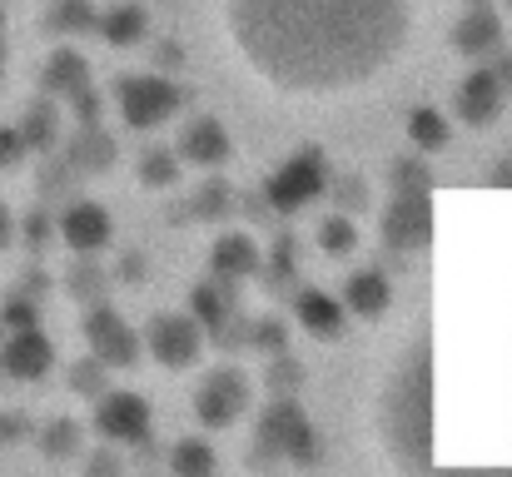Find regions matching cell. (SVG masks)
Segmentation results:
<instances>
[{
  "mask_svg": "<svg viewBox=\"0 0 512 477\" xmlns=\"http://www.w3.org/2000/svg\"><path fill=\"white\" fill-rule=\"evenodd\" d=\"M239 55L289 95L373 80L408 35V0H229Z\"/></svg>",
  "mask_w": 512,
  "mask_h": 477,
  "instance_id": "6da1fadb",
  "label": "cell"
},
{
  "mask_svg": "<svg viewBox=\"0 0 512 477\" xmlns=\"http://www.w3.org/2000/svg\"><path fill=\"white\" fill-rule=\"evenodd\" d=\"M378 443L398 468H428L433 463V358L428 338L408 343L393 363L383 398H378Z\"/></svg>",
  "mask_w": 512,
  "mask_h": 477,
  "instance_id": "7a4b0ae2",
  "label": "cell"
},
{
  "mask_svg": "<svg viewBox=\"0 0 512 477\" xmlns=\"http://www.w3.org/2000/svg\"><path fill=\"white\" fill-rule=\"evenodd\" d=\"M249 463H319V438L314 423L294 398H274L259 413V433L249 448Z\"/></svg>",
  "mask_w": 512,
  "mask_h": 477,
  "instance_id": "3957f363",
  "label": "cell"
},
{
  "mask_svg": "<svg viewBox=\"0 0 512 477\" xmlns=\"http://www.w3.org/2000/svg\"><path fill=\"white\" fill-rule=\"evenodd\" d=\"M324 189H329L324 150L304 145L299 155H289L274 174H269V184H264V204H269L274 214H299V209H309Z\"/></svg>",
  "mask_w": 512,
  "mask_h": 477,
  "instance_id": "277c9868",
  "label": "cell"
},
{
  "mask_svg": "<svg viewBox=\"0 0 512 477\" xmlns=\"http://www.w3.org/2000/svg\"><path fill=\"white\" fill-rule=\"evenodd\" d=\"M115 95H120L125 125H135V130H155V125H165L170 115L184 110V90L165 75H125L115 85Z\"/></svg>",
  "mask_w": 512,
  "mask_h": 477,
  "instance_id": "5b68a950",
  "label": "cell"
},
{
  "mask_svg": "<svg viewBox=\"0 0 512 477\" xmlns=\"http://www.w3.org/2000/svg\"><path fill=\"white\" fill-rule=\"evenodd\" d=\"M95 433L105 443H120V448H145L150 443V403L140 393L105 388L95 398Z\"/></svg>",
  "mask_w": 512,
  "mask_h": 477,
  "instance_id": "8992f818",
  "label": "cell"
},
{
  "mask_svg": "<svg viewBox=\"0 0 512 477\" xmlns=\"http://www.w3.org/2000/svg\"><path fill=\"white\" fill-rule=\"evenodd\" d=\"M85 338H90V353H95L105 368H135V363H140V333L115 314L105 299L90 304V314H85Z\"/></svg>",
  "mask_w": 512,
  "mask_h": 477,
  "instance_id": "52a82bcc",
  "label": "cell"
},
{
  "mask_svg": "<svg viewBox=\"0 0 512 477\" xmlns=\"http://www.w3.org/2000/svg\"><path fill=\"white\" fill-rule=\"evenodd\" d=\"M433 234V204L428 189H398V199L383 209V244L393 254H413L423 249Z\"/></svg>",
  "mask_w": 512,
  "mask_h": 477,
  "instance_id": "ba28073f",
  "label": "cell"
},
{
  "mask_svg": "<svg viewBox=\"0 0 512 477\" xmlns=\"http://www.w3.org/2000/svg\"><path fill=\"white\" fill-rule=\"evenodd\" d=\"M145 348L165 368H194L199 353H204V328L189 314H155L145 328Z\"/></svg>",
  "mask_w": 512,
  "mask_h": 477,
  "instance_id": "9c48e42d",
  "label": "cell"
},
{
  "mask_svg": "<svg viewBox=\"0 0 512 477\" xmlns=\"http://www.w3.org/2000/svg\"><path fill=\"white\" fill-rule=\"evenodd\" d=\"M244 408H249V378L239 368H214L194 393V413L204 428H229V423H239Z\"/></svg>",
  "mask_w": 512,
  "mask_h": 477,
  "instance_id": "30bf717a",
  "label": "cell"
},
{
  "mask_svg": "<svg viewBox=\"0 0 512 477\" xmlns=\"http://www.w3.org/2000/svg\"><path fill=\"white\" fill-rule=\"evenodd\" d=\"M50 363H55V348H50V338H45L35 323H30V328H10V338H5V348H0V373L35 383V378L50 373Z\"/></svg>",
  "mask_w": 512,
  "mask_h": 477,
  "instance_id": "8fae6325",
  "label": "cell"
},
{
  "mask_svg": "<svg viewBox=\"0 0 512 477\" xmlns=\"http://www.w3.org/2000/svg\"><path fill=\"white\" fill-rule=\"evenodd\" d=\"M259 264H264V254H259V244H254L249 234H219L214 249H209V269H214V279L229 284V289L244 284V279H254Z\"/></svg>",
  "mask_w": 512,
  "mask_h": 477,
  "instance_id": "7c38bea8",
  "label": "cell"
},
{
  "mask_svg": "<svg viewBox=\"0 0 512 477\" xmlns=\"http://www.w3.org/2000/svg\"><path fill=\"white\" fill-rule=\"evenodd\" d=\"M453 105H458V115H463V125H493L498 120V110H503V85L493 80V70L483 65V70H473V75H463V85H458V95H453Z\"/></svg>",
  "mask_w": 512,
  "mask_h": 477,
  "instance_id": "4fadbf2b",
  "label": "cell"
},
{
  "mask_svg": "<svg viewBox=\"0 0 512 477\" xmlns=\"http://www.w3.org/2000/svg\"><path fill=\"white\" fill-rule=\"evenodd\" d=\"M110 214L100 209V204H70L65 214H60V234H65V244L75 249V254H95V249H105L110 244Z\"/></svg>",
  "mask_w": 512,
  "mask_h": 477,
  "instance_id": "5bb4252c",
  "label": "cell"
},
{
  "mask_svg": "<svg viewBox=\"0 0 512 477\" xmlns=\"http://www.w3.org/2000/svg\"><path fill=\"white\" fill-rule=\"evenodd\" d=\"M229 135H224V125L219 120H209V115H199V120H189L184 130H179V155L189 159V164H204V169H214V164H224L229 159Z\"/></svg>",
  "mask_w": 512,
  "mask_h": 477,
  "instance_id": "9a60e30c",
  "label": "cell"
},
{
  "mask_svg": "<svg viewBox=\"0 0 512 477\" xmlns=\"http://www.w3.org/2000/svg\"><path fill=\"white\" fill-rule=\"evenodd\" d=\"M189 309H194V323L204 328V338H219L224 343V333H229V323H234V289L229 284H204V289H194V299H189Z\"/></svg>",
  "mask_w": 512,
  "mask_h": 477,
  "instance_id": "2e32d148",
  "label": "cell"
},
{
  "mask_svg": "<svg viewBox=\"0 0 512 477\" xmlns=\"http://www.w3.org/2000/svg\"><path fill=\"white\" fill-rule=\"evenodd\" d=\"M498 45H503V20L488 5H473L453 25V50H463V55H493Z\"/></svg>",
  "mask_w": 512,
  "mask_h": 477,
  "instance_id": "e0dca14e",
  "label": "cell"
},
{
  "mask_svg": "<svg viewBox=\"0 0 512 477\" xmlns=\"http://www.w3.org/2000/svg\"><path fill=\"white\" fill-rule=\"evenodd\" d=\"M294 318L314 338H339L343 333V304L329 299V294H319V289H299L294 294Z\"/></svg>",
  "mask_w": 512,
  "mask_h": 477,
  "instance_id": "ac0fdd59",
  "label": "cell"
},
{
  "mask_svg": "<svg viewBox=\"0 0 512 477\" xmlns=\"http://www.w3.org/2000/svg\"><path fill=\"white\" fill-rule=\"evenodd\" d=\"M388 299H393V289H388V279L378 269H358L343 284V304H348V314H358V318H378L388 309Z\"/></svg>",
  "mask_w": 512,
  "mask_h": 477,
  "instance_id": "d6986e66",
  "label": "cell"
},
{
  "mask_svg": "<svg viewBox=\"0 0 512 477\" xmlns=\"http://www.w3.org/2000/svg\"><path fill=\"white\" fill-rule=\"evenodd\" d=\"M90 85V65H85V55L80 50H55L50 60H45V90L50 95H75V90H85Z\"/></svg>",
  "mask_w": 512,
  "mask_h": 477,
  "instance_id": "ffe728a7",
  "label": "cell"
},
{
  "mask_svg": "<svg viewBox=\"0 0 512 477\" xmlns=\"http://www.w3.org/2000/svg\"><path fill=\"white\" fill-rule=\"evenodd\" d=\"M115 164V140L100 130V125H80L75 145H70V169H85V174H100Z\"/></svg>",
  "mask_w": 512,
  "mask_h": 477,
  "instance_id": "44dd1931",
  "label": "cell"
},
{
  "mask_svg": "<svg viewBox=\"0 0 512 477\" xmlns=\"http://www.w3.org/2000/svg\"><path fill=\"white\" fill-rule=\"evenodd\" d=\"M95 30L110 40V45H140L145 30H150V15L140 5H115L105 15H95Z\"/></svg>",
  "mask_w": 512,
  "mask_h": 477,
  "instance_id": "7402d4cb",
  "label": "cell"
},
{
  "mask_svg": "<svg viewBox=\"0 0 512 477\" xmlns=\"http://www.w3.org/2000/svg\"><path fill=\"white\" fill-rule=\"evenodd\" d=\"M408 135H413V145L428 155V150H443L448 145V120L438 115V110H428V105H418L413 115H408Z\"/></svg>",
  "mask_w": 512,
  "mask_h": 477,
  "instance_id": "603a6c76",
  "label": "cell"
},
{
  "mask_svg": "<svg viewBox=\"0 0 512 477\" xmlns=\"http://www.w3.org/2000/svg\"><path fill=\"white\" fill-rule=\"evenodd\" d=\"M170 468L184 477H204V473H214V453H209V443H199V438H179L170 448Z\"/></svg>",
  "mask_w": 512,
  "mask_h": 477,
  "instance_id": "cb8c5ba5",
  "label": "cell"
},
{
  "mask_svg": "<svg viewBox=\"0 0 512 477\" xmlns=\"http://www.w3.org/2000/svg\"><path fill=\"white\" fill-rule=\"evenodd\" d=\"M50 30H55V35L95 30V10H90V0H55V5H50Z\"/></svg>",
  "mask_w": 512,
  "mask_h": 477,
  "instance_id": "d4e9b609",
  "label": "cell"
},
{
  "mask_svg": "<svg viewBox=\"0 0 512 477\" xmlns=\"http://www.w3.org/2000/svg\"><path fill=\"white\" fill-rule=\"evenodd\" d=\"M55 105L50 100H40V105H30V115H25V125H20V140H25V150H45L50 140H55Z\"/></svg>",
  "mask_w": 512,
  "mask_h": 477,
  "instance_id": "484cf974",
  "label": "cell"
},
{
  "mask_svg": "<svg viewBox=\"0 0 512 477\" xmlns=\"http://www.w3.org/2000/svg\"><path fill=\"white\" fill-rule=\"evenodd\" d=\"M229 204H234V199H229V184L209 179V184H199V189H194V199H189V209H184V214H189V219H224V214H229Z\"/></svg>",
  "mask_w": 512,
  "mask_h": 477,
  "instance_id": "4316f807",
  "label": "cell"
},
{
  "mask_svg": "<svg viewBox=\"0 0 512 477\" xmlns=\"http://www.w3.org/2000/svg\"><path fill=\"white\" fill-rule=\"evenodd\" d=\"M40 453L45 458H75L80 453V423H70V418H55L45 433H40Z\"/></svg>",
  "mask_w": 512,
  "mask_h": 477,
  "instance_id": "83f0119b",
  "label": "cell"
},
{
  "mask_svg": "<svg viewBox=\"0 0 512 477\" xmlns=\"http://www.w3.org/2000/svg\"><path fill=\"white\" fill-rule=\"evenodd\" d=\"M319 249H324V254H334V259H343V254H353V249H358V229H353V219H348V214H334V219H324V224H319Z\"/></svg>",
  "mask_w": 512,
  "mask_h": 477,
  "instance_id": "f1b7e54d",
  "label": "cell"
},
{
  "mask_svg": "<svg viewBox=\"0 0 512 477\" xmlns=\"http://www.w3.org/2000/svg\"><path fill=\"white\" fill-rule=\"evenodd\" d=\"M70 388H75L80 398H100V393L110 388V368L90 353V358H80V363L70 368Z\"/></svg>",
  "mask_w": 512,
  "mask_h": 477,
  "instance_id": "f546056e",
  "label": "cell"
},
{
  "mask_svg": "<svg viewBox=\"0 0 512 477\" xmlns=\"http://www.w3.org/2000/svg\"><path fill=\"white\" fill-rule=\"evenodd\" d=\"M269 358H274V363H269V393H274V398H294V388L304 383V368H299L284 348L269 353Z\"/></svg>",
  "mask_w": 512,
  "mask_h": 477,
  "instance_id": "4dcf8cb0",
  "label": "cell"
},
{
  "mask_svg": "<svg viewBox=\"0 0 512 477\" xmlns=\"http://www.w3.org/2000/svg\"><path fill=\"white\" fill-rule=\"evenodd\" d=\"M140 179L155 184V189L174 184V179H179V155H170V150H145V155H140Z\"/></svg>",
  "mask_w": 512,
  "mask_h": 477,
  "instance_id": "1f68e13d",
  "label": "cell"
},
{
  "mask_svg": "<svg viewBox=\"0 0 512 477\" xmlns=\"http://www.w3.org/2000/svg\"><path fill=\"white\" fill-rule=\"evenodd\" d=\"M259 269L269 274V289H274V294H284V289H289V274H294V244H289V239H279L274 259H264Z\"/></svg>",
  "mask_w": 512,
  "mask_h": 477,
  "instance_id": "d6a6232c",
  "label": "cell"
},
{
  "mask_svg": "<svg viewBox=\"0 0 512 477\" xmlns=\"http://www.w3.org/2000/svg\"><path fill=\"white\" fill-rule=\"evenodd\" d=\"M70 294H75V299H85V304H95V299L105 294V274H100L95 264H80V269H75V279H70Z\"/></svg>",
  "mask_w": 512,
  "mask_h": 477,
  "instance_id": "836d02e7",
  "label": "cell"
},
{
  "mask_svg": "<svg viewBox=\"0 0 512 477\" xmlns=\"http://www.w3.org/2000/svg\"><path fill=\"white\" fill-rule=\"evenodd\" d=\"M334 199H339V209L358 214V209L368 204V189H363V179H358V174H339V179H334Z\"/></svg>",
  "mask_w": 512,
  "mask_h": 477,
  "instance_id": "e575fe53",
  "label": "cell"
},
{
  "mask_svg": "<svg viewBox=\"0 0 512 477\" xmlns=\"http://www.w3.org/2000/svg\"><path fill=\"white\" fill-rule=\"evenodd\" d=\"M249 343L264 348V353H279V348H284V323H279V318H259V323L249 328Z\"/></svg>",
  "mask_w": 512,
  "mask_h": 477,
  "instance_id": "d590c367",
  "label": "cell"
},
{
  "mask_svg": "<svg viewBox=\"0 0 512 477\" xmlns=\"http://www.w3.org/2000/svg\"><path fill=\"white\" fill-rule=\"evenodd\" d=\"M393 179H398V189H428V184H433V174H428L423 159H403V164L393 169Z\"/></svg>",
  "mask_w": 512,
  "mask_h": 477,
  "instance_id": "8d00e7d4",
  "label": "cell"
},
{
  "mask_svg": "<svg viewBox=\"0 0 512 477\" xmlns=\"http://www.w3.org/2000/svg\"><path fill=\"white\" fill-rule=\"evenodd\" d=\"M0 323H5V328H30V323H35V299L15 294V299L0 309Z\"/></svg>",
  "mask_w": 512,
  "mask_h": 477,
  "instance_id": "74e56055",
  "label": "cell"
},
{
  "mask_svg": "<svg viewBox=\"0 0 512 477\" xmlns=\"http://www.w3.org/2000/svg\"><path fill=\"white\" fill-rule=\"evenodd\" d=\"M70 105H75V120H80V125H100V95H95L90 85H85V90H75V95H70Z\"/></svg>",
  "mask_w": 512,
  "mask_h": 477,
  "instance_id": "f35d334b",
  "label": "cell"
},
{
  "mask_svg": "<svg viewBox=\"0 0 512 477\" xmlns=\"http://www.w3.org/2000/svg\"><path fill=\"white\" fill-rule=\"evenodd\" d=\"M488 70H493V80L503 85V95H512V50H503V45H498V50H493V65H488Z\"/></svg>",
  "mask_w": 512,
  "mask_h": 477,
  "instance_id": "ab89813d",
  "label": "cell"
},
{
  "mask_svg": "<svg viewBox=\"0 0 512 477\" xmlns=\"http://www.w3.org/2000/svg\"><path fill=\"white\" fill-rule=\"evenodd\" d=\"M20 155H25V140H20V130H0V169H5V164H15Z\"/></svg>",
  "mask_w": 512,
  "mask_h": 477,
  "instance_id": "60d3db41",
  "label": "cell"
},
{
  "mask_svg": "<svg viewBox=\"0 0 512 477\" xmlns=\"http://www.w3.org/2000/svg\"><path fill=\"white\" fill-rule=\"evenodd\" d=\"M90 468H95V473H120V458H115V453H95Z\"/></svg>",
  "mask_w": 512,
  "mask_h": 477,
  "instance_id": "b9f144b4",
  "label": "cell"
},
{
  "mask_svg": "<svg viewBox=\"0 0 512 477\" xmlns=\"http://www.w3.org/2000/svg\"><path fill=\"white\" fill-rule=\"evenodd\" d=\"M25 229H30V244H45V229H50V224H45L40 214H30V224H25Z\"/></svg>",
  "mask_w": 512,
  "mask_h": 477,
  "instance_id": "7bdbcfd3",
  "label": "cell"
},
{
  "mask_svg": "<svg viewBox=\"0 0 512 477\" xmlns=\"http://www.w3.org/2000/svg\"><path fill=\"white\" fill-rule=\"evenodd\" d=\"M140 269H145V259H140V254H130V259L120 264V279H140Z\"/></svg>",
  "mask_w": 512,
  "mask_h": 477,
  "instance_id": "ee69618b",
  "label": "cell"
},
{
  "mask_svg": "<svg viewBox=\"0 0 512 477\" xmlns=\"http://www.w3.org/2000/svg\"><path fill=\"white\" fill-rule=\"evenodd\" d=\"M10 234H15V219H10V209L0 204V249L10 244Z\"/></svg>",
  "mask_w": 512,
  "mask_h": 477,
  "instance_id": "f6af8a7d",
  "label": "cell"
},
{
  "mask_svg": "<svg viewBox=\"0 0 512 477\" xmlns=\"http://www.w3.org/2000/svg\"><path fill=\"white\" fill-rule=\"evenodd\" d=\"M488 179H493V184H503V189H508V184H512V159H503V164H498V169H493V174H488Z\"/></svg>",
  "mask_w": 512,
  "mask_h": 477,
  "instance_id": "bcb514c9",
  "label": "cell"
},
{
  "mask_svg": "<svg viewBox=\"0 0 512 477\" xmlns=\"http://www.w3.org/2000/svg\"><path fill=\"white\" fill-rule=\"evenodd\" d=\"M15 433H20V423H15V418H0V443H10Z\"/></svg>",
  "mask_w": 512,
  "mask_h": 477,
  "instance_id": "7dc6e473",
  "label": "cell"
},
{
  "mask_svg": "<svg viewBox=\"0 0 512 477\" xmlns=\"http://www.w3.org/2000/svg\"><path fill=\"white\" fill-rule=\"evenodd\" d=\"M0 60H5V40H0Z\"/></svg>",
  "mask_w": 512,
  "mask_h": 477,
  "instance_id": "c3c4849f",
  "label": "cell"
},
{
  "mask_svg": "<svg viewBox=\"0 0 512 477\" xmlns=\"http://www.w3.org/2000/svg\"><path fill=\"white\" fill-rule=\"evenodd\" d=\"M473 5H488V0H473Z\"/></svg>",
  "mask_w": 512,
  "mask_h": 477,
  "instance_id": "681fc988",
  "label": "cell"
},
{
  "mask_svg": "<svg viewBox=\"0 0 512 477\" xmlns=\"http://www.w3.org/2000/svg\"><path fill=\"white\" fill-rule=\"evenodd\" d=\"M508 10H512V0H508Z\"/></svg>",
  "mask_w": 512,
  "mask_h": 477,
  "instance_id": "f907efd6",
  "label": "cell"
},
{
  "mask_svg": "<svg viewBox=\"0 0 512 477\" xmlns=\"http://www.w3.org/2000/svg\"><path fill=\"white\" fill-rule=\"evenodd\" d=\"M0 20H5V15H0Z\"/></svg>",
  "mask_w": 512,
  "mask_h": 477,
  "instance_id": "816d5d0a",
  "label": "cell"
}]
</instances>
